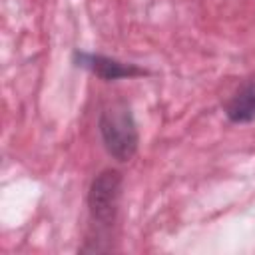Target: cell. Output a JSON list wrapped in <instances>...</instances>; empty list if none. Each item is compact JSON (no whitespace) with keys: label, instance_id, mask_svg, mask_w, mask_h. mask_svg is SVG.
I'll list each match as a JSON object with an SVG mask.
<instances>
[{"label":"cell","instance_id":"6da1fadb","mask_svg":"<svg viewBox=\"0 0 255 255\" xmlns=\"http://www.w3.org/2000/svg\"><path fill=\"white\" fill-rule=\"evenodd\" d=\"M100 128L106 147L114 157L124 161L133 155L137 147V131L126 106H114L112 110H106L100 120Z\"/></svg>","mask_w":255,"mask_h":255},{"label":"cell","instance_id":"7a4b0ae2","mask_svg":"<svg viewBox=\"0 0 255 255\" xmlns=\"http://www.w3.org/2000/svg\"><path fill=\"white\" fill-rule=\"evenodd\" d=\"M118 195H120V175L116 171L102 173L94 181L92 193H90V203H92L94 217L108 221L114 215Z\"/></svg>","mask_w":255,"mask_h":255},{"label":"cell","instance_id":"3957f363","mask_svg":"<svg viewBox=\"0 0 255 255\" xmlns=\"http://www.w3.org/2000/svg\"><path fill=\"white\" fill-rule=\"evenodd\" d=\"M78 66H86L92 72H96L98 76L106 78V80H116L122 76H133V74H141L137 68L133 66H122L116 60L110 58H102V56H90V54H78Z\"/></svg>","mask_w":255,"mask_h":255},{"label":"cell","instance_id":"277c9868","mask_svg":"<svg viewBox=\"0 0 255 255\" xmlns=\"http://www.w3.org/2000/svg\"><path fill=\"white\" fill-rule=\"evenodd\" d=\"M231 122H251L255 120V82L245 84L225 108Z\"/></svg>","mask_w":255,"mask_h":255}]
</instances>
